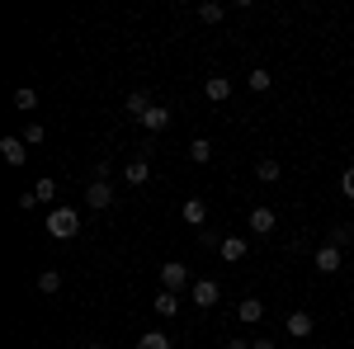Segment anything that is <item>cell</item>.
I'll list each match as a JSON object with an SVG mask.
<instances>
[{"mask_svg": "<svg viewBox=\"0 0 354 349\" xmlns=\"http://www.w3.org/2000/svg\"><path fill=\"white\" fill-rule=\"evenodd\" d=\"M48 236H53V241H76V236H81V213L57 203L53 213H48Z\"/></svg>", "mask_w": 354, "mask_h": 349, "instance_id": "1", "label": "cell"}, {"mask_svg": "<svg viewBox=\"0 0 354 349\" xmlns=\"http://www.w3.org/2000/svg\"><path fill=\"white\" fill-rule=\"evenodd\" d=\"M283 330H288L293 340H307V335L317 330V321H312V312H302V307H293V312H288V321H283Z\"/></svg>", "mask_w": 354, "mask_h": 349, "instance_id": "2", "label": "cell"}, {"mask_svg": "<svg viewBox=\"0 0 354 349\" xmlns=\"http://www.w3.org/2000/svg\"><path fill=\"white\" fill-rule=\"evenodd\" d=\"M109 203H113V189L104 185V180H90V189H85V208H90V213H104Z\"/></svg>", "mask_w": 354, "mask_h": 349, "instance_id": "3", "label": "cell"}, {"mask_svg": "<svg viewBox=\"0 0 354 349\" xmlns=\"http://www.w3.org/2000/svg\"><path fill=\"white\" fill-rule=\"evenodd\" d=\"M0 156H5V161L10 165H24L28 161V142L19 133H10V137H0Z\"/></svg>", "mask_w": 354, "mask_h": 349, "instance_id": "4", "label": "cell"}, {"mask_svg": "<svg viewBox=\"0 0 354 349\" xmlns=\"http://www.w3.org/2000/svg\"><path fill=\"white\" fill-rule=\"evenodd\" d=\"M185 283H189V269L180 265V260H175V265H161V288L165 293H185Z\"/></svg>", "mask_w": 354, "mask_h": 349, "instance_id": "5", "label": "cell"}, {"mask_svg": "<svg viewBox=\"0 0 354 349\" xmlns=\"http://www.w3.org/2000/svg\"><path fill=\"white\" fill-rule=\"evenodd\" d=\"M312 265H317V274H335V269H340V250H335V245H317V250H312Z\"/></svg>", "mask_w": 354, "mask_h": 349, "instance_id": "6", "label": "cell"}, {"mask_svg": "<svg viewBox=\"0 0 354 349\" xmlns=\"http://www.w3.org/2000/svg\"><path fill=\"white\" fill-rule=\"evenodd\" d=\"M123 180H128L133 189H142L147 180H151V161H147V156H133V161L123 165Z\"/></svg>", "mask_w": 354, "mask_h": 349, "instance_id": "7", "label": "cell"}, {"mask_svg": "<svg viewBox=\"0 0 354 349\" xmlns=\"http://www.w3.org/2000/svg\"><path fill=\"white\" fill-rule=\"evenodd\" d=\"M189 297H194V307H218V279H198L189 288Z\"/></svg>", "mask_w": 354, "mask_h": 349, "instance_id": "8", "label": "cell"}, {"mask_svg": "<svg viewBox=\"0 0 354 349\" xmlns=\"http://www.w3.org/2000/svg\"><path fill=\"white\" fill-rule=\"evenodd\" d=\"M165 128H170V109L151 104V109H147V118H142V133H165Z\"/></svg>", "mask_w": 354, "mask_h": 349, "instance_id": "9", "label": "cell"}, {"mask_svg": "<svg viewBox=\"0 0 354 349\" xmlns=\"http://www.w3.org/2000/svg\"><path fill=\"white\" fill-rule=\"evenodd\" d=\"M203 95H208L213 104H227V100H232V81H227V76H208V81H203Z\"/></svg>", "mask_w": 354, "mask_h": 349, "instance_id": "10", "label": "cell"}, {"mask_svg": "<svg viewBox=\"0 0 354 349\" xmlns=\"http://www.w3.org/2000/svg\"><path fill=\"white\" fill-rule=\"evenodd\" d=\"M180 217H185L189 227H203V222H208V203H203V198H185V203H180Z\"/></svg>", "mask_w": 354, "mask_h": 349, "instance_id": "11", "label": "cell"}, {"mask_svg": "<svg viewBox=\"0 0 354 349\" xmlns=\"http://www.w3.org/2000/svg\"><path fill=\"white\" fill-rule=\"evenodd\" d=\"M250 227H255V236H270L274 227H279L274 208H250Z\"/></svg>", "mask_w": 354, "mask_h": 349, "instance_id": "12", "label": "cell"}, {"mask_svg": "<svg viewBox=\"0 0 354 349\" xmlns=\"http://www.w3.org/2000/svg\"><path fill=\"white\" fill-rule=\"evenodd\" d=\"M218 255L227 260V265H241V260H245V241H241V236H222Z\"/></svg>", "mask_w": 354, "mask_h": 349, "instance_id": "13", "label": "cell"}, {"mask_svg": "<svg viewBox=\"0 0 354 349\" xmlns=\"http://www.w3.org/2000/svg\"><path fill=\"white\" fill-rule=\"evenodd\" d=\"M236 321H245V326L265 321V302H260V297H245L241 307H236Z\"/></svg>", "mask_w": 354, "mask_h": 349, "instance_id": "14", "label": "cell"}, {"mask_svg": "<svg viewBox=\"0 0 354 349\" xmlns=\"http://www.w3.org/2000/svg\"><path fill=\"white\" fill-rule=\"evenodd\" d=\"M156 104V100H151V95H147V90H133V95H128V113H133L137 123H142V118H147V109Z\"/></svg>", "mask_w": 354, "mask_h": 349, "instance_id": "15", "label": "cell"}, {"mask_svg": "<svg viewBox=\"0 0 354 349\" xmlns=\"http://www.w3.org/2000/svg\"><path fill=\"white\" fill-rule=\"evenodd\" d=\"M151 307H156V317H165V321H170V317H175V312H180V293H156V302H151Z\"/></svg>", "mask_w": 354, "mask_h": 349, "instance_id": "16", "label": "cell"}, {"mask_svg": "<svg viewBox=\"0 0 354 349\" xmlns=\"http://www.w3.org/2000/svg\"><path fill=\"white\" fill-rule=\"evenodd\" d=\"M189 161L194 165H208V161H213V142H208V137H194V142H189Z\"/></svg>", "mask_w": 354, "mask_h": 349, "instance_id": "17", "label": "cell"}, {"mask_svg": "<svg viewBox=\"0 0 354 349\" xmlns=\"http://www.w3.org/2000/svg\"><path fill=\"white\" fill-rule=\"evenodd\" d=\"M38 293H43V297L62 293V274H57V269H43V274H38Z\"/></svg>", "mask_w": 354, "mask_h": 349, "instance_id": "18", "label": "cell"}, {"mask_svg": "<svg viewBox=\"0 0 354 349\" xmlns=\"http://www.w3.org/2000/svg\"><path fill=\"white\" fill-rule=\"evenodd\" d=\"M245 85H250V95H265V90H270V85H274V76H270V71H265V66H255V71L245 76Z\"/></svg>", "mask_w": 354, "mask_h": 349, "instance_id": "19", "label": "cell"}, {"mask_svg": "<svg viewBox=\"0 0 354 349\" xmlns=\"http://www.w3.org/2000/svg\"><path fill=\"white\" fill-rule=\"evenodd\" d=\"M198 19H203V24H222V19H227V5H218V0L198 5Z\"/></svg>", "mask_w": 354, "mask_h": 349, "instance_id": "20", "label": "cell"}, {"mask_svg": "<svg viewBox=\"0 0 354 349\" xmlns=\"http://www.w3.org/2000/svg\"><path fill=\"white\" fill-rule=\"evenodd\" d=\"M350 241H354V227H350V222H335V227H330V245H335V250H345Z\"/></svg>", "mask_w": 354, "mask_h": 349, "instance_id": "21", "label": "cell"}, {"mask_svg": "<svg viewBox=\"0 0 354 349\" xmlns=\"http://www.w3.org/2000/svg\"><path fill=\"white\" fill-rule=\"evenodd\" d=\"M15 109H19V113H33V109H38V90H15Z\"/></svg>", "mask_w": 354, "mask_h": 349, "instance_id": "22", "label": "cell"}, {"mask_svg": "<svg viewBox=\"0 0 354 349\" xmlns=\"http://www.w3.org/2000/svg\"><path fill=\"white\" fill-rule=\"evenodd\" d=\"M255 180H265V185H274V180H279V161H274V156H265V161H255Z\"/></svg>", "mask_w": 354, "mask_h": 349, "instance_id": "23", "label": "cell"}, {"mask_svg": "<svg viewBox=\"0 0 354 349\" xmlns=\"http://www.w3.org/2000/svg\"><path fill=\"white\" fill-rule=\"evenodd\" d=\"M137 349H170V335H165V330H147V335L137 340Z\"/></svg>", "mask_w": 354, "mask_h": 349, "instance_id": "24", "label": "cell"}, {"mask_svg": "<svg viewBox=\"0 0 354 349\" xmlns=\"http://www.w3.org/2000/svg\"><path fill=\"white\" fill-rule=\"evenodd\" d=\"M33 194H38V203H57V180H38Z\"/></svg>", "mask_w": 354, "mask_h": 349, "instance_id": "25", "label": "cell"}, {"mask_svg": "<svg viewBox=\"0 0 354 349\" xmlns=\"http://www.w3.org/2000/svg\"><path fill=\"white\" fill-rule=\"evenodd\" d=\"M19 137H24L28 147H38V142L48 137V128H43V123H28V128H24V133H19Z\"/></svg>", "mask_w": 354, "mask_h": 349, "instance_id": "26", "label": "cell"}, {"mask_svg": "<svg viewBox=\"0 0 354 349\" xmlns=\"http://www.w3.org/2000/svg\"><path fill=\"white\" fill-rule=\"evenodd\" d=\"M90 180H104V185H109V156H104V161H95V165H90Z\"/></svg>", "mask_w": 354, "mask_h": 349, "instance_id": "27", "label": "cell"}, {"mask_svg": "<svg viewBox=\"0 0 354 349\" xmlns=\"http://www.w3.org/2000/svg\"><path fill=\"white\" fill-rule=\"evenodd\" d=\"M340 194H345V198H354V165L340 175Z\"/></svg>", "mask_w": 354, "mask_h": 349, "instance_id": "28", "label": "cell"}, {"mask_svg": "<svg viewBox=\"0 0 354 349\" xmlns=\"http://www.w3.org/2000/svg\"><path fill=\"white\" fill-rule=\"evenodd\" d=\"M198 241L208 245V250H218V245H222V236H218V232H198Z\"/></svg>", "mask_w": 354, "mask_h": 349, "instance_id": "29", "label": "cell"}, {"mask_svg": "<svg viewBox=\"0 0 354 349\" xmlns=\"http://www.w3.org/2000/svg\"><path fill=\"white\" fill-rule=\"evenodd\" d=\"M250 349H274V340H250Z\"/></svg>", "mask_w": 354, "mask_h": 349, "instance_id": "30", "label": "cell"}, {"mask_svg": "<svg viewBox=\"0 0 354 349\" xmlns=\"http://www.w3.org/2000/svg\"><path fill=\"white\" fill-rule=\"evenodd\" d=\"M227 349H250V340H227Z\"/></svg>", "mask_w": 354, "mask_h": 349, "instance_id": "31", "label": "cell"}, {"mask_svg": "<svg viewBox=\"0 0 354 349\" xmlns=\"http://www.w3.org/2000/svg\"><path fill=\"white\" fill-rule=\"evenodd\" d=\"M90 349H109V345H90Z\"/></svg>", "mask_w": 354, "mask_h": 349, "instance_id": "32", "label": "cell"}]
</instances>
